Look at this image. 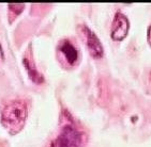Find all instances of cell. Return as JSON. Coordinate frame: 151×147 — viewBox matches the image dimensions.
Wrapping results in <instances>:
<instances>
[{
  "label": "cell",
  "mask_w": 151,
  "mask_h": 147,
  "mask_svg": "<svg viewBox=\"0 0 151 147\" xmlns=\"http://www.w3.org/2000/svg\"><path fill=\"white\" fill-rule=\"evenodd\" d=\"M28 110L24 100H12L1 110V123L6 129L15 133L23 128Z\"/></svg>",
  "instance_id": "obj_1"
},
{
  "label": "cell",
  "mask_w": 151,
  "mask_h": 147,
  "mask_svg": "<svg viewBox=\"0 0 151 147\" xmlns=\"http://www.w3.org/2000/svg\"><path fill=\"white\" fill-rule=\"evenodd\" d=\"M85 134L72 125H67L61 129L59 136L52 142L50 147H83Z\"/></svg>",
  "instance_id": "obj_2"
},
{
  "label": "cell",
  "mask_w": 151,
  "mask_h": 147,
  "mask_svg": "<svg viewBox=\"0 0 151 147\" xmlns=\"http://www.w3.org/2000/svg\"><path fill=\"white\" fill-rule=\"evenodd\" d=\"M130 28L128 17L121 12H117L111 25V38L116 40H121L127 36Z\"/></svg>",
  "instance_id": "obj_3"
},
{
  "label": "cell",
  "mask_w": 151,
  "mask_h": 147,
  "mask_svg": "<svg viewBox=\"0 0 151 147\" xmlns=\"http://www.w3.org/2000/svg\"><path fill=\"white\" fill-rule=\"evenodd\" d=\"M81 29H83L81 32L85 35L86 44H87V47L89 49L90 55L92 57H94V58H101L102 55H103V46H102L99 38L87 26H81Z\"/></svg>",
  "instance_id": "obj_4"
},
{
  "label": "cell",
  "mask_w": 151,
  "mask_h": 147,
  "mask_svg": "<svg viewBox=\"0 0 151 147\" xmlns=\"http://www.w3.org/2000/svg\"><path fill=\"white\" fill-rule=\"evenodd\" d=\"M59 53L65 60L68 64L74 65L78 60V50L69 40H61L58 47Z\"/></svg>",
  "instance_id": "obj_5"
},
{
  "label": "cell",
  "mask_w": 151,
  "mask_h": 147,
  "mask_svg": "<svg viewBox=\"0 0 151 147\" xmlns=\"http://www.w3.org/2000/svg\"><path fill=\"white\" fill-rule=\"evenodd\" d=\"M24 64H25V66H26L27 70L29 72L32 80L35 81V82H37V83H41L43 81V76L41 75L40 72L35 68V66H31L32 64L29 62V60L28 59H24Z\"/></svg>",
  "instance_id": "obj_6"
},
{
  "label": "cell",
  "mask_w": 151,
  "mask_h": 147,
  "mask_svg": "<svg viewBox=\"0 0 151 147\" xmlns=\"http://www.w3.org/2000/svg\"><path fill=\"white\" fill-rule=\"evenodd\" d=\"M147 36H148V42L151 46V26L148 28V34H147Z\"/></svg>",
  "instance_id": "obj_7"
},
{
  "label": "cell",
  "mask_w": 151,
  "mask_h": 147,
  "mask_svg": "<svg viewBox=\"0 0 151 147\" xmlns=\"http://www.w3.org/2000/svg\"><path fill=\"white\" fill-rule=\"evenodd\" d=\"M4 59V53H3V49L1 47V44H0V61H2Z\"/></svg>",
  "instance_id": "obj_8"
}]
</instances>
